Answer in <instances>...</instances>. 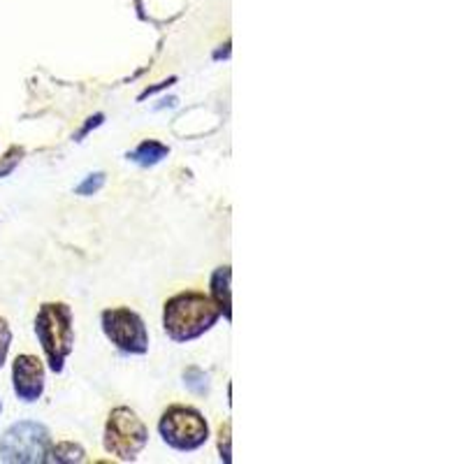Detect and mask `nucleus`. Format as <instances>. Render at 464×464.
Returning <instances> with one entry per match:
<instances>
[{
    "label": "nucleus",
    "mask_w": 464,
    "mask_h": 464,
    "mask_svg": "<svg viewBox=\"0 0 464 464\" xmlns=\"http://www.w3.org/2000/svg\"><path fill=\"white\" fill-rule=\"evenodd\" d=\"M12 383L19 400L37 401L44 392V367L35 355H16L12 364Z\"/></svg>",
    "instance_id": "0eeeda50"
},
{
    "label": "nucleus",
    "mask_w": 464,
    "mask_h": 464,
    "mask_svg": "<svg viewBox=\"0 0 464 464\" xmlns=\"http://www.w3.org/2000/svg\"><path fill=\"white\" fill-rule=\"evenodd\" d=\"M159 432L168 446L177 450H196L209 439V428L202 413L193 406L174 404L165 409L159 422Z\"/></svg>",
    "instance_id": "7ed1b4c3"
},
{
    "label": "nucleus",
    "mask_w": 464,
    "mask_h": 464,
    "mask_svg": "<svg viewBox=\"0 0 464 464\" xmlns=\"http://www.w3.org/2000/svg\"><path fill=\"white\" fill-rule=\"evenodd\" d=\"M211 297H214L218 314H223L226 321H230V267H218L211 275Z\"/></svg>",
    "instance_id": "6e6552de"
},
{
    "label": "nucleus",
    "mask_w": 464,
    "mask_h": 464,
    "mask_svg": "<svg viewBox=\"0 0 464 464\" xmlns=\"http://www.w3.org/2000/svg\"><path fill=\"white\" fill-rule=\"evenodd\" d=\"M149 441V430L128 406H116L105 425V450L119 459H135Z\"/></svg>",
    "instance_id": "39448f33"
},
{
    "label": "nucleus",
    "mask_w": 464,
    "mask_h": 464,
    "mask_svg": "<svg viewBox=\"0 0 464 464\" xmlns=\"http://www.w3.org/2000/svg\"><path fill=\"white\" fill-rule=\"evenodd\" d=\"M218 309L211 297L198 290H184L165 302L163 325L172 342H193L209 333L218 321Z\"/></svg>",
    "instance_id": "f257e3e1"
},
{
    "label": "nucleus",
    "mask_w": 464,
    "mask_h": 464,
    "mask_svg": "<svg viewBox=\"0 0 464 464\" xmlns=\"http://www.w3.org/2000/svg\"><path fill=\"white\" fill-rule=\"evenodd\" d=\"M35 334L53 372H63L65 358L72 353V309L65 302H44L35 318Z\"/></svg>",
    "instance_id": "f03ea898"
},
{
    "label": "nucleus",
    "mask_w": 464,
    "mask_h": 464,
    "mask_svg": "<svg viewBox=\"0 0 464 464\" xmlns=\"http://www.w3.org/2000/svg\"><path fill=\"white\" fill-rule=\"evenodd\" d=\"M184 385L198 397L209 395V374L202 372L200 367H188L184 372Z\"/></svg>",
    "instance_id": "9b49d317"
},
{
    "label": "nucleus",
    "mask_w": 464,
    "mask_h": 464,
    "mask_svg": "<svg viewBox=\"0 0 464 464\" xmlns=\"http://www.w3.org/2000/svg\"><path fill=\"white\" fill-rule=\"evenodd\" d=\"M102 330L119 351L130 355H144L149 351V334L140 314L128 306H116L102 312Z\"/></svg>",
    "instance_id": "423d86ee"
},
{
    "label": "nucleus",
    "mask_w": 464,
    "mask_h": 464,
    "mask_svg": "<svg viewBox=\"0 0 464 464\" xmlns=\"http://www.w3.org/2000/svg\"><path fill=\"white\" fill-rule=\"evenodd\" d=\"M22 156H24V149L12 147L10 151H7L5 160L0 163V177H5V174H10L12 169H14V165L19 163V160H22Z\"/></svg>",
    "instance_id": "4468645a"
},
{
    "label": "nucleus",
    "mask_w": 464,
    "mask_h": 464,
    "mask_svg": "<svg viewBox=\"0 0 464 464\" xmlns=\"http://www.w3.org/2000/svg\"><path fill=\"white\" fill-rule=\"evenodd\" d=\"M84 449L72 441H61L56 443L47 453L44 462H84Z\"/></svg>",
    "instance_id": "9d476101"
},
{
    "label": "nucleus",
    "mask_w": 464,
    "mask_h": 464,
    "mask_svg": "<svg viewBox=\"0 0 464 464\" xmlns=\"http://www.w3.org/2000/svg\"><path fill=\"white\" fill-rule=\"evenodd\" d=\"M102 184H105V174L102 172L89 174V177L77 186V196H93V193H98V190L102 188Z\"/></svg>",
    "instance_id": "f8f14e48"
},
{
    "label": "nucleus",
    "mask_w": 464,
    "mask_h": 464,
    "mask_svg": "<svg viewBox=\"0 0 464 464\" xmlns=\"http://www.w3.org/2000/svg\"><path fill=\"white\" fill-rule=\"evenodd\" d=\"M49 432L33 420L14 422L0 439V459L12 464L44 462L49 453Z\"/></svg>",
    "instance_id": "20e7f679"
},
{
    "label": "nucleus",
    "mask_w": 464,
    "mask_h": 464,
    "mask_svg": "<svg viewBox=\"0 0 464 464\" xmlns=\"http://www.w3.org/2000/svg\"><path fill=\"white\" fill-rule=\"evenodd\" d=\"M10 343H12V330H10V325H7L5 318L0 316V367L5 364Z\"/></svg>",
    "instance_id": "ddd939ff"
},
{
    "label": "nucleus",
    "mask_w": 464,
    "mask_h": 464,
    "mask_svg": "<svg viewBox=\"0 0 464 464\" xmlns=\"http://www.w3.org/2000/svg\"><path fill=\"white\" fill-rule=\"evenodd\" d=\"M0 411H3V404H0Z\"/></svg>",
    "instance_id": "dca6fc26"
},
{
    "label": "nucleus",
    "mask_w": 464,
    "mask_h": 464,
    "mask_svg": "<svg viewBox=\"0 0 464 464\" xmlns=\"http://www.w3.org/2000/svg\"><path fill=\"white\" fill-rule=\"evenodd\" d=\"M230 422L221 425V458H226V462H230Z\"/></svg>",
    "instance_id": "2eb2a0df"
},
{
    "label": "nucleus",
    "mask_w": 464,
    "mask_h": 464,
    "mask_svg": "<svg viewBox=\"0 0 464 464\" xmlns=\"http://www.w3.org/2000/svg\"><path fill=\"white\" fill-rule=\"evenodd\" d=\"M168 153L169 149L165 147V144H160L159 140H144L135 151L128 153V159H130L132 163L142 165V168H151V165L160 163Z\"/></svg>",
    "instance_id": "1a4fd4ad"
}]
</instances>
